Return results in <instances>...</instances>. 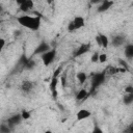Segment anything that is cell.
Segmentation results:
<instances>
[{
	"mask_svg": "<svg viewBox=\"0 0 133 133\" xmlns=\"http://www.w3.org/2000/svg\"><path fill=\"white\" fill-rule=\"evenodd\" d=\"M44 133H53V132H52L51 130H47V131H45Z\"/></svg>",
	"mask_w": 133,
	"mask_h": 133,
	"instance_id": "obj_33",
	"label": "cell"
},
{
	"mask_svg": "<svg viewBox=\"0 0 133 133\" xmlns=\"http://www.w3.org/2000/svg\"><path fill=\"white\" fill-rule=\"evenodd\" d=\"M124 43H125V37L123 35H119V34L113 36V38L111 41V44L113 45V47H119V46L124 45Z\"/></svg>",
	"mask_w": 133,
	"mask_h": 133,
	"instance_id": "obj_13",
	"label": "cell"
},
{
	"mask_svg": "<svg viewBox=\"0 0 133 133\" xmlns=\"http://www.w3.org/2000/svg\"><path fill=\"white\" fill-rule=\"evenodd\" d=\"M18 23L20 25H22L23 27L25 28H28L30 30H33V31H36L39 29L41 27V17L39 16H35V17H32V16H28V15H24V16H21L17 19Z\"/></svg>",
	"mask_w": 133,
	"mask_h": 133,
	"instance_id": "obj_1",
	"label": "cell"
},
{
	"mask_svg": "<svg viewBox=\"0 0 133 133\" xmlns=\"http://www.w3.org/2000/svg\"><path fill=\"white\" fill-rule=\"evenodd\" d=\"M57 85H58V78L57 77H52L50 83H49V88L51 90V94H52V97L53 99H56L57 96H58V92H57Z\"/></svg>",
	"mask_w": 133,
	"mask_h": 133,
	"instance_id": "obj_7",
	"label": "cell"
},
{
	"mask_svg": "<svg viewBox=\"0 0 133 133\" xmlns=\"http://www.w3.org/2000/svg\"><path fill=\"white\" fill-rule=\"evenodd\" d=\"M22 119H23V118H22L21 113H17V114H14V115L9 116V117L7 118V121H6V123H7V125L12 129L15 126L19 125Z\"/></svg>",
	"mask_w": 133,
	"mask_h": 133,
	"instance_id": "obj_5",
	"label": "cell"
},
{
	"mask_svg": "<svg viewBox=\"0 0 133 133\" xmlns=\"http://www.w3.org/2000/svg\"><path fill=\"white\" fill-rule=\"evenodd\" d=\"M21 115H22V118H23V119H29L30 116H31L30 112L27 111V110H23V111L21 112Z\"/></svg>",
	"mask_w": 133,
	"mask_h": 133,
	"instance_id": "obj_21",
	"label": "cell"
},
{
	"mask_svg": "<svg viewBox=\"0 0 133 133\" xmlns=\"http://www.w3.org/2000/svg\"><path fill=\"white\" fill-rule=\"evenodd\" d=\"M61 71H62V66H59V68H57V69H56V70L54 71V73H53L52 77H57V78H58V76L60 75Z\"/></svg>",
	"mask_w": 133,
	"mask_h": 133,
	"instance_id": "obj_26",
	"label": "cell"
},
{
	"mask_svg": "<svg viewBox=\"0 0 133 133\" xmlns=\"http://www.w3.org/2000/svg\"><path fill=\"white\" fill-rule=\"evenodd\" d=\"M11 132V128L6 125V124H2L0 126V133H10Z\"/></svg>",
	"mask_w": 133,
	"mask_h": 133,
	"instance_id": "obj_20",
	"label": "cell"
},
{
	"mask_svg": "<svg viewBox=\"0 0 133 133\" xmlns=\"http://www.w3.org/2000/svg\"><path fill=\"white\" fill-rule=\"evenodd\" d=\"M123 103L125 105H130L133 103V94H126L123 98Z\"/></svg>",
	"mask_w": 133,
	"mask_h": 133,
	"instance_id": "obj_17",
	"label": "cell"
},
{
	"mask_svg": "<svg viewBox=\"0 0 133 133\" xmlns=\"http://www.w3.org/2000/svg\"><path fill=\"white\" fill-rule=\"evenodd\" d=\"M33 87H34V83L29 80H25L21 84V90L25 94H29L33 89Z\"/></svg>",
	"mask_w": 133,
	"mask_h": 133,
	"instance_id": "obj_11",
	"label": "cell"
},
{
	"mask_svg": "<svg viewBox=\"0 0 133 133\" xmlns=\"http://www.w3.org/2000/svg\"><path fill=\"white\" fill-rule=\"evenodd\" d=\"M89 50H90V44H82V45L74 52V57L82 56L83 54L87 53Z\"/></svg>",
	"mask_w": 133,
	"mask_h": 133,
	"instance_id": "obj_8",
	"label": "cell"
},
{
	"mask_svg": "<svg viewBox=\"0 0 133 133\" xmlns=\"http://www.w3.org/2000/svg\"><path fill=\"white\" fill-rule=\"evenodd\" d=\"M88 96H89V92H88L86 89L82 88V89H80V90L78 91V94L76 95V100H77V101H84Z\"/></svg>",
	"mask_w": 133,
	"mask_h": 133,
	"instance_id": "obj_15",
	"label": "cell"
},
{
	"mask_svg": "<svg viewBox=\"0 0 133 133\" xmlns=\"http://www.w3.org/2000/svg\"><path fill=\"white\" fill-rule=\"evenodd\" d=\"M103 72L105 73V75H106V76H113V75L117 74V73L119 72V70H118V68H116V66L108 65V66H107Z\"/></svg>",
	"mask_w": 133,
	"mask_h": 133,
	"instance_id": "obj_14",
	"label": "cell"
},
{
	"mask_svg": "<svg viewBox=\"0 0 133 133\" xmlns=\"http://www.w3.org/2000/svg\"><path fill=\"white\" fill-rule=\"evenodd\" d=\"M51 49H50V46L46 43V42H42L36 48H35V50L33 51V55H43L44 53H46V52H48V51H50Z\"/></svg>",
	"mask_w": 133,
	"mask_h": 133,
	"instance_id": "obj_6",
	"label": "cell"
},
{
	"mask_svg": "<svg viewBox=\"0 0 133 133\" xmlns=\"http://www.w3.org/2000/svg\"><path fill=\"white\" fill-rule=\"evenodd\" d=\"M91 133H103V130H102L97 124H95V125H94V128H92V130H91Z\"/></svg>",
	"mask_w": 133,
	"mask_h": 133,
	"instance_id": "obj_23",
	"label": "cell"
},
{
	"mask_svg": "<svg viewBox=\"0 0 133 133\" xmlns=\"http://www.w3.org/2000/svg\"><path fill=\"white\" fill-rule=\"evenodd\" d=\"M96 42H97V45H98V46L102 47V42H101V38H100V35H99V34L96 36Z\"/></svg>",
	"mask_w": 133,
	"mask_h": 133,
	"instance_id": "obj_30",
	"label": "cell"
},
{
	"mask_svg": "<svg viewBox=\"0 0 133 133\" xmlns=\"http://www.w3.org/2000/svg\"><path fill=\"white\" fill-rule=\"evenodd\" d=\"M100 35V38H101V42H102V47L104 49H107L108 48V45H109V41H108V37L103 34V33H99Z\"/></svg>",
	"mask_w": 133,
	"mask_h": 133,
	"instance_id": "obj_19",
	"label": "cell"
},
{
	"mask_svg": "<svg viewBox=\"0 0 133 133\" xmlns=\"http://www.w3.org/2000/svg\"><path fill=\"white\" fill-rule=\"evenodd\" d=\"M125 56L127 58H133V44H129L125 47Z\"/></svg>",
	"mask_w": 133,
	"mask_h": 133,
	"instance_id": "obj_16",
	"label": "cell"
},
{
	"mask_svg": "<svg viewBox=\"0 0 133 133\" xmlns=\"http://www.w3.org/2000/svg\"><path fill=\"white\" fill-rule=\"evenodd\" d=\"M106 60H107V55L105 53H102V54L99 55V61H100V63H104V62H106Z\"/></svg>",
	"mask_w": 133,
	"mask_h": 133,
	"instance_id": "obj_24",
	"label": "cell"
},
{
	"mask_svg": "<svg viewBox=\"0 0 133 133\" xmlns=\"http://www.w3.org/2000/svg\"><path fill=\"white\" fill-rule=\"evenodd\" d=\"M84 25H85V20H84V18L81 17V16H77V17H75V18L69 23V25H68V30H69L70 32H73V31H76V30L82 28Z\"/></svg>",
	"mask_w": 133,
	"mask_h": 133,
	"instance_id": "obj_3",
	"label": "cell"
},
{
	"mask_svg": "<svg viewBox=\"0 0 133 133\" xmlns=\"http://www.w3.org/2000/svg\"><path fill=\"white\" fill-rule=\"evenodd\" d=\"M106 79V75L104 72L100 73H92L91 74V80H90V90H89V96L96 94L97 89L104 83Z\"/></svg>",
	"mask_w": 133,
	"mask_h": 133,
	"instance_id": "obj_2",
	"label": "cell"
},
{
	"mask_svg": "<svg viewBox=\"0 0 133 133\" xmlns=\"http://www.w3.org/2000/svg\"><path fill=\"white\" fill-rule=\"evenodd\" d=\"M41 56H42V60H43L44 65L48 66V65H50V64L54 61L55 56H56V50H55V49H51L50 51L44 53V54L41 55Z\"/></svg>",
	"mask_w": 133,
	"mask_h": 133,
	"instance_id": "obj_4",
	"label": "cell"
},
{
	"mask_svg": "<svg viewBox=\"0 0 133 133\" xmlns=\"http://www.w3.org/2000/svg\"><path fill=\"white\" fill-rule=\"evenodd\" d=\"M89 116H91V112L89 110H87V109H84V108L83 109H80L77 112V114H76L77 121H83V119L88 118Z\"/></svg>",
	"mask_w": 133,
	"mask_h": 133,
	"instance_id": "obj_12",
	"label": "cell"
},
{
	"mask_svg": "<svg viewBox=\"0 0 133 133\" xmlns=\"http://www.w3.org/2000/svg\"><path fill=\"white\" fill-rule=\"evenodd\" d=\"M125 92L126 94H133V86L132 85H128L125 88Z\"/></svg>",
	"mask_w": 133,
	"mask_h": 133,
	"instance_id": "obj_29",
	"label": "cell"
},
{
	"mask_svg": "<svg viewBox=\"0 0 133 133\" xmlns=\"http://www.w3.org/2000/svg\"><path fill=\"white\" fill-rule=\"evenodd\" d=\"M60 81H61V85L64 87V86H65V77H63V76H62V77H61V79H60Z\"/></svg>",
	"mask_w": 133,
	"mask_h": 133,
	"instance_id": "obj_32",
	"label": "cell"
},
{
	"mask_svg": "<svg viewBox=\"0 0 133 133\" xmlns=\"http://www.w3.org/2000/svg\"><path fill=\"white\" fill-rule=\"evenodd\" d=\"M118 62H119V65H121L123 69H125L126 71H128V70H129V65H128L127 61H125L124 59H119V60H118Z\"/></svg>",
	"mask_w": 133,
	"mask_h": 133,
	"instance_id": "obj_22",
	"label": "cell"
},
{
	"mask_svg": "<svg viewBox=\"0 0 133 133\" xmlns=\"http://www.w3.org/2000/svg\"><path fill=\"white\" fill-rule=\"evenodd\" d=\"M20 5V9L22 11H28L33 7V1L31 0H23V1H17Z\"/></svg>",
	"mask_w": 133,
	"mask_h": 133,
	"instance_id": "obj_9",
	"label": "cell"
},
{
	"mask_svg": "<svg viewBox=\"0 0 133 133\" xmlns=\"http://www.w3.org/2000/svg\"><path fill=\"white\" fill-rule=\"evenodd\" d=\"M113 5V1H110V0H104V1H101L100 5L98 6V12H104L106 10H108L111 6Z\"/></svg>",
	"mask_w": 133,
	"mask_h": 133,
	"instance_id": "obj_10",
	"label": "cell"
},
{
	"mask_svg": "<svg viewBox=\"0 0 133 133\" xmlns=\"http://www.w3.org/2000/svg\"><path fill=\"white\" fill-rule=\"evenodd\" d=\"M77 80H78V82H79L80 84H83V83L87 80V75H86V73H84V72H79V73L77 74Z\"/></svg>",
	"mask_w": 133,
	"mask_h": 133,
	"instance_id": "obj_18",
	"label": "cell"
},
{
	"mask_svg": "<svg viewBox=\"0 0 133 133\" xmlns=\"http://www.w3.org/2000/svg\"><path fill=\"white\" fill-rule=\"evenodd\" d=\"M123 133H133V124L129 125V126L123 131Z\"/></svg>",
	"mask_w": 133,
	"mask_h": 133,
	"instance_id": "obj_28",
	"label": "cell"
},
{
	"mask_svg": "<svg viewBox=\"0 0 133 133\" xmlns=\"http://www.w3.org/2000/svg\"><path fill=\"white\" fill-rule=\"evenodd\" d=\"M99 53L98 52H95L92 55H91V61L92 62H97V61H99Z\"/></svg>",
	"mask_w": 133,
	"mask_h": 133,
	"instance_id": "obj_27",
	"label": "cell"
},
{
	"mask_svg": "<svg viewBox=\"0 0 133 133\" xmlns=\"http://www.w3.org/2000/svg\"><path fill=\"white\" fill-rule=\"evenodd\" d=\"M0 50H3V48H4V45H5V41H4V38H1L0 39Z\"/></svg>",
	"mask_w": 133,
	"mask_h": 133,
	"instance_id": "obj_31",
	"label": "cell"
},
{
	"mask_svg": "<svg viewBox=\"0 0 133 133\" xmlns=\"http://www.w3.org/2000/svg\"><path fill=\"white\" fill-rule=\"evenodd\" d=\"M34 65H35V62H34L32 59H29V61H28L27 65L25 66V69H27V70H31V69L34 68Z\"/></svg>",
	"mask_w": 133,
	"mask_h": 133,
	"instance_id": "obj_25",
	"label": "cell"
}]
</instances>
